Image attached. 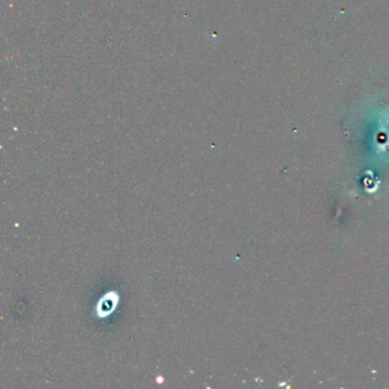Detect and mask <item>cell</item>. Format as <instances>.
I'll list each match as a JSON object with an SVG mask.
<instances>
[]
</instances>
